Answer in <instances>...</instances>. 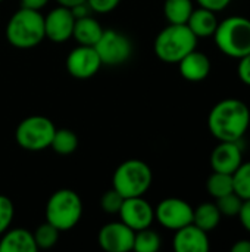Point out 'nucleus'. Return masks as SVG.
I'll use <instances>...</instances> for the list:
<instances>
[{
	"label": "nucleus",
	"mask_w": 250,
	"mask_h": 252,
	"mask_svg": "<svg viewBox=\"0 0 250 252\" xmlns=\"http://www.w3.org/2000/svg\"><path fill=\"white\" fill-rule=\"evenodd\" d=\"M75 25V16L69 7L57 6L44 16L46 38L53 43H65L72 38Z\"/></svg>",
	"instance_id": "ddd939ff"
},
{
	"label": "nucleus",
	"mask_w": 250,
	"mask_h": 252,
	"mask_svg": "<svg viewBox=\"0 0 250 252\" xmlns=\"http://www.w3.org/2000/svg\"><path fill=\"white\" fill-rule=\"evenodd\" d=\"M124 199H125V198H124L122 195H119V193L112 188V189H109V190H106V192L103 193V196H102V199H100V207H102V210H103L105 213H108V214H118L119 210H121V205H122Z\"/></svg>",
	"instance_id": "cd10ccee"
},
{
	"label": "nucleus",
	"mask_w": 250,
	"mask_h": 252,
	"mask_svg": "<svg viewBox=\"0 0 250 252\" xmlns=\"http://www.w3.org/2000/svg\"><path fill=\"white\" fill-rule=\"evenodd\" d=\"M155 219L161 226L172 232L193 221V207L180 198H167L155 208Z\"/></svg>",
	"instance_id": "1a4fd4ad"
},
{
	"label": "nucleus",
	"mask_w": 250,
	"mask_h": 252,
	"mask_svg": "<svg viewBox=\"0 0 250 252\" xmlns=\"http://www.w3.org/2000/svg\"><path fill=\"white\" fill-rule=\"evenodd\" d=\"M233 252H250V241L249 239H240L237 241L233 247H231Z\"/></svg>",
	"instance_id": "f704fd0d"
},
{
	"label": "nucleus",
	"mask_w": 250,
	"mask_h": 252,
	"mask_svg": "<svg viewBox=\"0 0 250 252\" xmlns=\"http://www.w3.org/2000/svg\"><path fill=\"white\" fill-rule=\"evenodd\" d=\"M118 214L121 221L134 232L150 227L155 220V208L143 196L125 198Z\"/></svg>",
	"instance_id": "9b49d317"
},
{
	"label": "nucleus",
	"mask_w": 250,
	"mask_h": 252,
	"mask_svg": "<svg viewBox=\"0 0 250 252\" xmlns=\"http://www.w3.org/2000/svg\"><path fill=\"white\" fill-rule=\"evenodd\" d=\"M192 0H165L164 15L169 24H187L193 12Z\"/></svg>",
	"instance_id": "412c9836"
},
{
	"label": "nucleus",
	"mask_w": 250,
	"mask_h": 252,
	"mask_svg": "<svg viewBox=\"0 0 250 252\" xmlns=\"http://www.w3.org/2000/svg\"><path fill=\"white\" fill-rule=\"evenodd\" d=\"M212 37L225 56L240 59L250 53V19L239 15L230 16L218 22Z\"/></svg>",
	"instance_id": "20e7f679"
},
{
	"label": "nucleus",
	"mask_w": 250,
	"mask_h": 252,
	"mask_svg": "<svg viewBox=\"0 0 250 252\" xmlns=\"http://www.w3.org/2000/svg\"><path fill=\"white\" fill-rule=\"evenodd\" d=\"M249 126V106L237 97L220 100L208 115V128L220 142H240Z\"/></svg>",
	"instance_id": "f257e3e1"
},
{
	"label": "nucleus",
	"mask_w": 250,
	"mask_h": 252,
	"mask_svg": "<svg viewBox=\"0 0 250 252\" xmlns=\"http://www.w3.org/2000/svg\"><path fill=\"white\" fill-rule=\"evenodd\" d=\"M102 68V61L93 46L78 44L66 56V69L71 77L87 80L94 77Z\"/></svg>",
	"instance_id": "9d476101"
},
{
	"label": "nucleus",
	"mask_w": 250,
	"mask_h": 252,
	"mask_svg": "<svg viewBox=\"0 0 250 252\" xmlns=\"http://www.w3.org/2000/svg\"><path fill=\"white\" fill-rule=\"evenodd\" d=\"M60 6H65V7H69V9H72L74 6H77V4H81V3H85L87 0H56Z\"/></svg>",
	"instance_id": "c9c22d12"
},
{
	"label": "nucleus",
	"mask_w": 250,
	"mask_h": 252,
	"mask_svg": "<svg viewBox=\"0 0 250 252\" xmlns=\"http://www.w3.org/2000/svg\"><path fill=\"white\" fill-rule=\"evenodd\" d=\"M237 217H239L242 226L246 229V232L250 233V199H245L243 201V205H242L240 213H239Z\"/></svg>",
	"instance_id": "473e14b6"
},
{
	"label": "nucleus",
	"mask_w": 250,
	"mask_h": 252,
	"mask_svg": "<svg viewBox=\"0 0 250 252\" xmlns=\"http://www.w3.org/2000/svg\"><path fill=\"white\" fill-rule=\"evenodd\" d=\"M119 3L121 0H87V4L90 6L91 12H96V13H109Z\"/></svg>",
	"instance_id": "c756f323"
},
{
	"label": "nucleus",
	"mask_w": 250,
	"mask_h": 252,
	"mask_svg": "<svg viewBox=\"0 0 250 252\" xmlns=\"http://www.w3.org/2000/svg\"><path fill=\"white\" fill-rule=\"evenodd\" d=\"M136 232L122 221H111L105 224L97 235V241L102 250L108 252L133 251Z\"/></svg>",
	"instance_id": "f8f14e48"
},
{
	"label": "nucleus",
	"mask_w": 250,
	"mask_h": 252,
	"mask_svg": "<svg viewBox=\"0 0 250 252\" xmlns=\"http://www.w3.org/2000/svg\"><path fill=\"white\" fill-rule=\"evenodd\" d=\"M218 22L220 21L217 18V12L199 6L197 9H193L186 25L192 30V32L197 38H200V37H212L218 27Z\"/></svg>",
	"instance_id": "a211bd4d"
},
{
	"label": "nucleus",
	"mask_w": 250,
	"mask_h": 252,
	"mask_svg": "<svg viewBox=\"0 0 250 252\" xmlns=\"http://www.w3.org/2000/svg\"><path fill=\"white\" fill-rule=\"evenodd\" d=\"M0 1H3V0H0Z\"/></svg>",
	"instance_id": "e433bc0d"
},
{
	"label": "nucleus",
	"mask_w": 250,
	"mask_h": 252,
	"mask_svg": "<svg viewBox=\"0 0 250 252\" xmlns=\"http://www.w3.org/2000/svg\"><path fill=\"white\" fill-rule=\"evenodd\" d=\"M206 189H208V193L215 199L234 192L233 174L214 171L206 182Z\"/></svg>",
	"instance_id": "4be33fe9"
},
{
	"label": "nucleus",
	"mask_w": 250,
	"mask_h": 252,
	"mask_svg": "<svg viewBox=\"0 0 250 252\" xmlns=\"http://www.w3.org/2000/svg\"><path fill=\"white\" fill-rule=\"evenodd\" d=\"M50 148L59 155H69V154L77 151L78 137L69 128H60V130L56 128L53 139H52V143H50Z\"/></svg>",
	"instance_id": "5701e85b"
},
{
	"label": "nucleus",
	"mask_w": 250,
	"mask_h": 252,
	"mask_svg": "<svg viewBox=\"0 0 250 252\" xmlns=\"http://www.w3.org/2000/svg\"><path fill=\"white\" fill-rule=\"evenodd\" d=\"M94 49L102 61V65L116 66L125 63L133 55L131 40L116 30H105Z\"/></svg>",
	"instance_id": "6e6552de"
},
{
	"label": "nucleus",
	"mask_w": 250,
	"mask_h": 252,
	"mask_svg": "<svg viewBox=\"0 0 250 252\" xmlns=\"http://www.w3.org/2000/svg\"><path fill=\"white\" fill-rule=\"evenodd\" d=\"M243 162V152L239 142H220L211 154L214 171L233 174Z\"/></svg>",
	"instance_id": "4468645a"
},
{
	"label": "nucleus",
	"mask_w": 250,
	"mask_h": 252,
	"mask_svg": "<svg viewBox=\"0 0 250 252\" xmlns=\"http://www.w3.org/2000/svg\"><path fill=\"white\" fill-rule=\"evenodd\" d=\"M221 213L215 202H203L193 208V224L205 232H212L221 223Z\"/></svg>",
	"instance_id": "aec40b11"
},
{
	"label": "nucleus",
	"mask_w": 250,
	"mask_h": 252,
	"mask_svg": "<svg viewBox=\"0 0 250 252\" xmlns=\"http://www.w3.org/2000/svg\"><path fill=\"white\" fill-rule=\"evenodd\" d=\"M215 204H217L221 216H225V217H237L239 213H240V208L243 205V199L236 192H231V193H228L225 196L218 198Z\"/></svg>",
	"instance_id": "bb28decb"
},
{
	"label": "nucleus",
	"mask_w": 250,
	"mask_h": 252,
	"mask_svg": "<svg viewBox=\"0 0 250 252\" xmlns=\"http://www.w3.org/2000/svg\"><path fill=\"white\" fill-rule=\"evenodd\" d=\"M161 248V236L150 227L136 232L133 251L136 252H158Z\"/></svg>",
	"instance_id": "b1692460"
},
{
	"label": "nucleus",
	"mask_w": 250,
	"mask_h": 252,
	"mask_svg": "<svg viewBox=\"0 0 250 252\" xmlns=\"http://www.w3.org/2000/svg\"><path fill=\"white\" fill-rule=\"evenodd\" d=\"M196 1L202 7H206V9L214 10V12H221L225 7H228V4L233 0H196Z\"/></svg>",
	"instance_id": "2f4dec72"
},
{
	"label": "nucleus",
	"mask_w": 250,
	"mask_h": 252,
	"mask_svg": "<svg viewBox=\"0 0 250 252\" xmlns=\"http://www.w3.org/2000/svg\"><path fill=\"white\" fill-rule=\"evenodd\" d=\"M178 69L184 80L199 83L211 74V59L203 52L194 49L178 62Z\"/></svg>",
	"instance_id": "dca6fc26"
},
{
	"label": "nucleus",
	"mask_w": 250,
	"mask_h": 252,
	"mask_svg": "<svg viewBox=\"0 0 250 252\" xmlns=\"http://www.w3.org/2000/svg\"><path fill=\"white\" fill-rule=\"evenodd\" d=\"M15 216V207L10 198L0 195V236L10 227Z\"/></svg>",
	"instance_id": "c85d7f7f"
},
{
	"label": "nucleus",
	"mask_w": 250,
	"mask_h": 252,
	"mask_svg": "<svg viewBox=\"0 0 250 252\" xmlns=\"http://www.w3.org/2000/svg\"><path fill=\"white\" fill-rule=\"evenodd\" d=\"M44 38V16L40 10L21 6L7 21L6 40L16 49H32Z\"/></svg>",
	"instance_id": "f03ea898"
},
{
	"label": "nucleus",
	"mask_w": 250,
	"mask_h": 252,
	"mask_svg": "<svg viewBox=\"0 0 250 252\" xmlns=\"http://www.w3.org/2000/svg\"><path fill=\"white\" fill-rule=\"evenodd\" d=\"M38 250L32 232L15 227L7 229L0 239V252H35Z\"/></svg>",
	"instance_id": "f3484780"
},
{
	"label": "nucleus",
	"mask_w": 250,
	"mask_h": 252,
	"mask_svg": "<svg viewBox=\"0 0 250 252\" xmlns=\"http://www.w3.org/2000/svg\"><path fill=\"white\" fill-rule=\"evenodd\" d=\"M47 3H49V0H21V6L22 7L35 9V10L43 9Z\"/></svg>",
	"instance_id": "72a5a7b5"
},
{
	"label": "nucleus",
	"mask_w": 250,
	"mask_h": 252,
	"mask_svg": "<svg viewBox=\"0 0 250 252\" xmlns=\"http://www.w3.org/2000/svg\"><path fill=\"white\" fill-rule=\"evenodd\" d=\"M59 233L60 232L53 224L46 221V223L40 224L32 235H34V241H35L37 248H40V250H50V248H53L57 244Z\"/></svg>",
	"instance_id": "393cba45"
},
{
	"label": "nucleus",
	"mask_w": 250,
	"mask_h": 252,
	"mask_svg": "<svg viewBox=\"0 0 250 252\" xmlns=\"http://www.w3.org/2000/svg\"><path fill=\"white\" fill-rule=\"evenodd\" d=\"M172 247L177 252H208L211 248L208 232L190 223L175 230Z\"/></svg>",
	"instance_id": "2eb2a0df"
},
{
	"label": "nucleus",
	"mask_w": 250,
	"mask_h": 252,
	"mask_svg": "<svg viewBox=\"0 0 250 252\" xmlns=\"http://www.w3.org/2000/svg\"><path fill=\"white\" fill-rule=\"evenodd\" d=\"M83 201L72 189H59L46 204V221L53 224L59 232L74 229L83 217Z\"/></svg>",
	"instance_id": "39448f33"
},
{
	"label": "nucleus",
	"mask_w": 250,
	"mask_h": 252,
	"mask_svg": "<svg viewBox=\"0 0 250 252\" xmlns=\"http://www.w3.org/2000/svg\"><path fill=\"white\" fill-rule=\"evenodd\" d=\"M237 75L242 83H245L246 86H250V53L239 59Z\"/></svg>",
	"instance_id": "7c9ffc66"
},
{
	"label": "nucleus",
	"mask_w": 250,
	"mask_h": 252,
	"mask_svg": "<svg viewBox=\"0 0 250 252\" xmlns=\"http://www.w3.org/2000/svg\"><path fill=\"white\" fill-rule=\"evenodd\" d=\"M234 192L245 201L250 199V161L242 162L240 167L233 173Z\"/></svg>",
	"instance_id": "a878e982"
},
{
	"label": "nucleus",
	"mask_w": 250,
	"mask_h": 252,
	"mask_svg": "<svg viewBox=\"0 0 250 252\" xmlns=\"http://www.w3.org/2000/svg\"><path fill=\"white\" fill-rule=\"evenodd\" d=\"M153 174L141 159H127L118 165L112 177V188L124 198L143 196L152 186Z\"/></svg>",
	"instance_id": "423d86ee"
},
{
	"label": "nucleus",
	"mask_w": 250,
	"mask_h": 252,
	"mask_svg": "<svg viewBox=\"0 0 250 252\" xmlns=\"http://www.w3.org/2000/svg\"><path fill=\"white\" fill-rule=\"evenodd\" d=\"M55 131L56 127L52 120L43 115H31L18 124L15 130V140L22 149L38 152L50 148Z\"/></svg>",
	"instance_id": "0eeeda50"
},
{
	"label": "nucleus",
	"mask_w": 250,
	"mask_h": 252,
	"mask_svg": "<svg viewBox=\"0 0 250 252\" xmlns=\"http://www.w3.org/2000/svg\"><path fill=\"white\" fill-rule=\"evenodd\" d=\"M197 46V37L186 24H168L155 38V55L167 63H178Z\"/></svg>",
	"instance_id": "7ed1b4c3"
},
{
	"label": "nucleus",
	"mask_w": 250,
	"mask_h": 252,
	"mask_svg": "<svg viewBox=\"0 0 250 252\" xmlns=\"http://www.w3.org/2000/svg\"><path fill=\"white\" fill-rule=\"evenodd\" d=\"M103 28L100 25V22L93 18L91 15L83 16V18H77L75 19V25H74V32L72 37L77 40L78 44L83 46H93L99 41V38L103 34Z\"/></svg>",
	"instance_id": "6ab92c4d"
}]
</instances>
